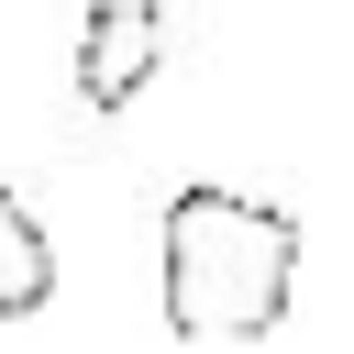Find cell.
Segmentation results:
<instances>
[{"instance_id":"obj_3","label":"cell","mask_w":354,"mask_h":354,"mask_svg":"<svg viewBox=\"0 0 354 354\" xmlns=\"http://www.w3.org/2000/svg\"><path fill=\"white\" fill-rule=\"evenodd\" d=\"M55 299V243H44V221L0 188V321H33Z\"/></svg>"},{"instance_id":"obj_2","label":"cell","mask_w":354,"mask_h":354,"mask_svg":"<svg viewBox=\"0 0 354 354\" xmlns=\"http://www.w3.org/2000/svg\"><path fill=\"white\" fill-rule=\"evenodd\" d=\"M155 66H166V22H155V0H88L77 55H66L77 111H133V100L155 88Z\"/></svg>"},{"instance_id":"obj_1","label":"cell","mask_w":354,"mask_h":354,"mask_svg":"<svg viewBox=\"0 0 354 354\" xmlns=\"http://www.w3.org/2000/svg\"><path fill=\"white\" fill-rule=\"evenodd\" d=\"M299 210L254 188H177L155 221V299L177 343H266L299 310Z\"/></svg>"}]
</instances>
